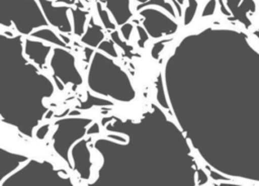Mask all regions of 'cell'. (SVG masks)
Masks as SVG:
<instances>
[{"label": "cell", "mask_w": 259, "mask_h": 186, "mask_svg": "<svg viewBox=\"0 0 259 186\" xmlns=\"http://www.w3.org/2000/svg\"><path fill=\"white\" fill-rule=\"evenodd\" d=\"M2 24L12 20L18 26L48 25L47 18L37 0H1Z\"/></svg>", "instance_id": "1"}, {"label": "cell", "mask_w": 259, "mask_h": 186, "mask_svg": "<svg viewBox=\"0 0 259 186\" xmlns=\"http://www.w3.org/2000/svg\"><path fill=\"white\" fill-rule=\"evenodd\" d=\"M44 14L52 25L58 27H65L67 30H70V24L68 19V11L72 9L70 5H54L51 0H37Z\"/></svg>", "instance_id": "2"}, {"label": "cell", "mask_w": 259, "mask_h": 186, "mask_svg": "<svg viewBox=\"0 0 259 186\" xmlns=\"http://www.w3.org/2000/svg\"><path fill=\"white\" fill-rule=\"evenodd\" d=\"M104 4L118 24L124 25L127 19L133 16L130 9V0H104Z\"/></svg>", "instance_id": "3"}, {"label": "cell", "mask_w": 259, "mask_h": 186, "mask_svg": "<svg viewBox=\"0 0 259 186\" xmlns=\"http://www.w3.org/2000/svg\"><path fill=\"white\" fill-rule=\"evenodd\" d=\"M75 8H72V15H73V21H74V26H75V33L77 35H81L83 32L85 20L88 16V12L82 9V2L80 0L76 1L74 4Z\"/></svg>", "instance_id": "4"}, {"label": "cell", "mask_w": 259, "mask_h": 186, "mask_svg": "<svg viewBox=\"0 0 259 186\" xmlns=\"http://www.w3.org/2000/svg\"><path fill=\"white\" fill-rule=\"evenodd\" d=\"M196 8H197V1L196 0H188V5L184 12V24H188L192 20L194 14H195Z\"/></svg>", "instance_id": "5"}, {"label": "cell", "mask_w": 259, "mask_h": 186, "mask_svg": "<svg viewBox=\"0 0 259 186\" xmlns=\"http://www.w3.org/2000/svg\"><path fill=\"white\" fill-rule=\"evenodd\" d=\"M214 9H215V0H209V1L207 2V4L205 5V7H204V10H203L202 15H203V16H205V15H210V14L213 13Z\"/></svg>", "instance_id": "6"}, {"label": "cell", "mask_w": 259, "mask_h": 186, "mask_svg": "<svg viewBox=\"0 0 259 186\" xmlns=\"http://www.w3.org/2000/svg\"><path fill=\"white\" fill-rule=\"evenodd\" d=\"M56 2L58 3V4H65V5H74L73 4V2H72V0H56Z\"/></svg>", "instance_id": "7"}, {"label": "cell", "mask_w": 259, "mask_h": 186, "mask_svg": "<svg viewBox=\"0 0 259 186\" xmlns=\"http://www.w3.org/2000/svg\"><path fill=\"white\" fill-rule=\"evenodd\" d=\"M136 1H138L141 4H144V3H147L149 0H136Z\"/></svg>", "instance_id": "8"}, {"label": "cell", "mask_w": 259, "mask_h": 186, "mask_svg": "<svg viewBox=\"0 0 259 186\" xmlns=\"http://www.w3.org/2000/svg\"><path fill=\"white\" fill-rule=\"evenodd\" d=\"M72 2H73V4H75V3H76V0H72Z\"/></svg>", "instance_id": "9"}]
</instances>
